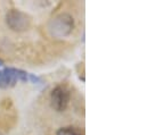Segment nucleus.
Segmentation results:
<instances>
[{
    "label": "nucleus",
    "instance_id": "nucleus-6",
    "mask_svg": "<svg viewBox=\"0 0 147 135\" xmlns=\"http://www.w3.org/2000/svg\"><path fill=\"white\" fill-rule=\"evenodd\" d=\"M29 78H30L33 83H39V82H40V78L37 77V76H34V75H32V74H30V75H29Z\"/></svg>",
    "mask_w": 147,
    "mask_h": 135
},
{
    "label": "nucleus",
    "instance_id": "nucleus-5",
    "mask_svg": "<svg viewBox=\"0 0 147 135\" xmlns=\"http://www.w3.org/2000/svg\"><path fill=\"white\" fill-rule=\"evenodd\" d=\"M56 135H84V131L79 128V127H62L59 130H57Z\"/></svg>",
    "mask_w": 147,
    "mask_h": 135
},
{
    "label": "nucleus",
    "instance_id": "nucleus-3",
    "mask_svg": "<svg viewBox=\"0 0 147 135\" xmlns=\"http://www.w3.org/2000/svg\"><path fill=\"white\" fill-rule=\"evenodd\" d=\"M71 100V91L65 85H57L50 93V106L54 110L62 112L66 110Z\"/></svg>",
    "mask_w": 147,
    "mask_h": 135
},
{
    "label": "nucleus",
    "instance_id": "nucleus-2",
    "mask_svg": "<svg viewBox=\"0 0 147 135\" xmlns=\"http://www.w3.org/2000/svg\"><path fill=\"white\" fill-rule=\"evenodd\" d=\"M5 19H6V24L8 25V27L11 31L17 32V33L28 31L30 29L31 22H32L31 17L26 13L18 10V9L8 10Z\"/></svg>",
    "mask_w": 147,
    "mask_h": 135
},
{
    "label": "nucleus",
    "instance_id": "nucleus-1",
    "mask_svg": "<svg viewBox=\"0 0 147 135\" xmlns=\"http://www.w3.org/2000/svg\"><path fill=\"white\" fill-rule=\"evenodd\" d=\"M74 18L69 13H61L54 16L47 24L48 33L54 39H65L74 30Z\"/></svg>",
    "mask_w": 147,
    "mask_h": 135
},
{
    "label": "nucleus",
    "instance_id": "nucleus-4",
    "mask_svg": "<svg viewBox=\"0 0 147 135\" xmlns=\"http://www.w3.org/2000/svg\"><path fill=\"white\" fill-rule=\"evenodd\" d=\"M29 80V75L26 72L17 68H5L0 70V89L13 88L18 81L26 82Z\"/></svg>",
    "mask_w": 147,
    "mask_h": 135
},
{
    "label": "nucleus",
    "instance_id": "nucleus-7",
    "mask_svg": "<svg viewBox=\"0 0 147 135\" xmlns=\"http://www.w3.org/2000/svg\"><path fill=\"white\" fill-rule=\"evenodd\" d=\"M2 65H3V60H2V59H0V67H1Z\"/></svg>",
    "mask_w": 147,
    "mask_h": 135
}]
</instances>
